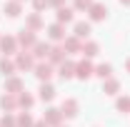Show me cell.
I'll return each mask as SVG.
<instances>
[{"label":"cell","mask_w":130,"mask_h":127,"mask_svg":"<svg viewBox=\"0 0 130 127\" xmlns=\"http://www.w3.org/2000/svg\"><path fill=\"white\" fill-rule=\"evenodd\" d=\"M35 57H32V52H20L15 57V67L18 70H35Z\"/></svg>","instance_id":"cell-1"},{"label":"cell","mask_w":130,"mask_h":127,"mask_svg":"<svg viewBox=\"0 0 130 127\" xmlns=\"http://www.w3.org/2000/svg\"><path fill=\"white\" fill-rule=\"evenodd\" d=\"M80 110V105H78V100H73V97H68L63 100V105H60V112H63V117H75Z\"/></svg>","instance_id":"cell-2"},{"label":"cell","mask_w":130,"mask_h":127,"mask_svg":"<svg viewBox=\"0 0 130 127\" xmlns=\"http://www.w3.org/2000/svg\"><path fill=\"white\" fill-rule=\"evenodd\" d=\"M35 43H38V37H35V32L32 30H20V35H18V45H23V48H35Z\"/></svg>","instance_id":"cell-3"},{"label":"cell","mask_w":130,"mask_h":127,"mask_svg":"<svg viewBox=\"0 0 130 127\" xmlns=\"http://www.w3.org/2000/svg\"><path fill=\"white\" fill-rule=\"evenodd\" d=\"M90 75H95V67L88 62V60H83V62L75 65V77H80V80H88Z\"/></svg>","instance_id":"cell-4"},{"label":"cell","mask_w":130,"mask_h":127,"mask_svg":"<svg viewBox=\"0 0 130 127\" xmlns=\"http://www.w3.org/2000/svg\"><path fill=\"white\" fill-rule=\"evenodd\" d=\"M35 75H38L40 82H48V80L53 77V65L50 62H38L35 65Z\"/></svg>","instance_id":"cell-5"},{"label":"cell","mask_w":130,"mask_h":127,"mask_svg":"<svg viewBox=\"0 0 130 127\" xmlns=\"http://www.w3.org/2000/svg\"><path fill=\"white\" fill-rule=\"evenodd\" d=\"M43 120H45L50 127H60V122H63V112H60V110H55V107H48Z\"/></svg>","instance_id":"cell-6"},{"label":"cell","mask_w":130,"mask_h":127,"mask_svg":"<svg viewBox=\"0 0 130 127\" xmlns=\"http://www.w3.org/2000/svg\"><path fill=\"white\" fill-rule=\"evenodd\" d=\"M88 13H90V20L100 23V20H105V17H108V8H105L103 3H93V8H90Z\"/></svg>","instance_id":"cell-7"},{"label":"cell","mask_w":130,"mask_h":127,"mask_svg":"<svg viewBox=\"0 0 130 127\" xmlns=\"http://www.w3.org/2000/svg\"><path fill=\"white\" fill-rule=\"evenodd\" d=\"M0 107H3L5 112H15V110H18V95L5 92V95L0 97Z\"/></svg>","instance_id":"cell-8"},{"label":"cell","mask_w":130,"mask_h":127,"mask_svg":"<svg viewBox=\"0 0 130 127\" xmlns=\"http://www.w3.org/2000/svg\"><path fill=\"white\" fill-rule=\"evenodd\" d=\"M5 92L20 95V92H23V80H20V77H8V80H5Z\"/></svg>","instance_id":"cell-9"},{"label":"cell","mask_w":130,"mask_h":127,"mask_svg":"<svg viewBox=\"0 0 130 127\" xmlns=\"http://www.w3.org/2000/svg\"><path fill=\"white\" fill-rule=\"evenodd\" d=\"M0 48H3L5 55H13L18 50V37H10V35H8V37H0Z\"/></svg>","instance_id":"cell-10"},{"label":"cell","mask_w":130,"mask_h":127,"mask_svg":"<svg viewBox=\"0 0 130 127\" xmlns=\"http://www.w3.org/2000/svg\"><path fill=\"white\" fill-rule=\"evenodd\" d=\"M58 75L63 80H70V77H75V62H70V60H65L60 67H58Z\"/></svg>","instance_id":"cell-11"},{"label":"cell","mask_w":130,"mask_h":127,"mask_svg":"<svg viewBox=\"0 0 130 127\" xmlns=\"http://www.w3.org/2000/svg\"><path fill=\"white\" fill-rule=\"evenodd\" d=\"M50 50H53V45L50 43H35V48H32V57H48L50 55Z\"/></svg>","instance_id":"cell-12"},{"label":"cell","mask_w":130,"mask_h":127,"mask_svg":"<svg viewBox=\"0 0 130 127\" xmlns=\"http://www.w3.org/2000/svg\"><path fill=\"white\" fill-rule=\"evenodd\" d=\"M48 37L50 40H65V28L60 25V23H53L48 28Z\"/></svg>","instance_id":"cell-13"},{"label":"cell","mask_w":130,"mask_h":127,"mask_svg":"<svg viewBox=\"0 0 130 127\" xmlns=\"http://www.w3.org/2000/svg\"><path fill=\"white\" fill-rule=\"evenodd\" d=\"M18 67H15V62L10 60V57H5L3 55V60H0V72L5 75V77H13V72H15Z\"/></svg>","instance_id":"cell-14"},{"label":"cell","mask_w":130,"mask_h":127,"mask_svg":"<svg viewBox=\"0 0 130 127\" xmlns=\"http://www.w3.org/2000/svg\"><path fill=\"white\" fill-rule=\"evenodd\" d=\"M38 92H40V100H43V102H50V100L55 97V87H53L50 82H43Z\"/></svg>","instance_id":"cell-15"},{"label":"cell","mask_w":130,"mask_h":127,"mask_svg":"<svg viewBox=\"0 0 130 127\" xmlns=\"http://www.w3.org/2000/svg\"><path fill=\"white\" fill-rule=\"evenodd\" d=\"M48 57H50V65H63L65 62V48H53Z\"/></svg>","instance_id":"cell-16"},{"label":"cell","mask_w":130,"mask_h":127,"mask_svg":"<svg viewBox=\"0 0 130 127\" xmlns=\"http://www.w3.org/2000/svg\"><path fill=\"white\" fill-rule=\"evenodd\" d=\"M80 52L85 55V57H95L98 52H100V45H98V43H93V40H88V43L80 48Z\"/></svg>","instance_id":"cell-17"},{"label":"cell","mask_w":130,"mask_h":127,"mask_svg":"<svg viewBox=\"0 0 130 127\" xmlns=\"http://www.w3.org/2000/svg\"><path fill=\"white\" fill-rule=\"evenodd\" d=\"M118 90H120V82H118V80L108 77L103 82V92H105V95H118Z\"/></svg>","instance_id":"cell-18"},{"label":"cell","mask_w":130,"mask_h":127,"mask_svg":"<svg viewBox=\"0 0 130 127\" xmlns=\"http://www.w3.org/2000/svg\"><path fill=\"white\" fill-rule=\"evenodd\" d=\"M32 105H35V97L30 92H20L18 95V107H25V110H30Z\"/></svg>","instance_id":"cell-19"},{"label":"cell","mask_w":130,"mask_h":127,"mask_svg":"<svg viewBox=\"0 0 130 127\" xmlns=\"http://www.w3.org/2000/svg\"><path fill=\"white\" fill-rule=\"evenodd\" d=\"M73 13H75V10H73V8H58V23H60V25H65V23H70V20H73Z\"/></svg>","instance_id":"cell-20"},{"label":"cell","mask_w":130,"mask_h":127,"mask_svg":"<svg viewBox=\"0 0 130 127\" xmlns=\"http://www.w3.org/2000/svg\"><path fill=\"white\" fill-rule=\"evenodd\" d=\"M95 75H98V77H103V80H108L110 75H113V65H110V62H100L95 67Z\"/></svg>","instance_id":"cell-21"},{"label":"cell","mask_w":130,"mask_h":127,"mask_svg":"<svg viewBox=\"0 0 130 127\" xmlns=\"http://www.w3.org/2000/svg\"><path fill=\"white\" fill-rule=\"evenodd\" d=\"M5 15L8 17H18L20 15V3H18V0H8V3H5Z\"/></svg>","instance_id":"cell-22"},{"label":"cell","mask_w":130,"mask_h":127,"mask_svg":"<svg viewBox=\"0 0 130 127\" xmlns=\"http://www.w3.org/2000/svg\"><path fill=\"white\" fill-rule=\"evenodd\" d=\"M63 48H68L70 52H80V48H83V45H80V40L73 35V37H65V40H63Z\"/></svg>","instance_id":"cell-23"},{"label":"cell","mask_w":130,"mask_h":127,"mask_svg":"<svg viewBox=\"0 0 130 127\" xmlns=\"http://www.w3.org/2000/svg\"><path fill=\"white\" fill-rule=\"evenodd\" d=\"M25 25H28V30H40V28H43V20H40V15H38V13H32L30 17H28V20H25Z\"/></svg>","instance_id":"cell-24"},{"label":"cell","mask_w":130,"mask_h":127,"mask_svg":"<svg viewBox=\"0 0 130 127\" xmlns=\"http://www.w3.org/2000/svg\"><path fill=\"white\" fill-rule=\"evenodd\" d=\"M88 35H90V23H75V37L83 40Z\"/></svg>","instance_id":"cell-25"},{"label":"cell","mask_w":130,"mask_h":127,"mask_svg":"<svg viewBox=\"0 0 130 127\" xmlns=\"http://www.w3.org/2000/svg\"><path fill=\"white\" fill-rule=\"evenodd\" d=\"M15 122H18V127H32V125H35V122H32V115H30V112H20Z\"/></svg>","instance_id":"cell-26"},{"label":"cell","mask_w":130,"mask_h":127,"mask_svg":"<svg viewBox=\"0 0 130 127\" xmlns=\"http://www.w3.org/2000/svg\"><path fill=\"white\" fill-rule=\"evenodd\" d=\"M115 107H118V112H130V97L128 95H123V97H118V102H115Z\"/></svg>","instance_id":"cell-27"},{"label":"cell","mask_w":130,"mask_h":127,"mask_svg":"<svg viewBox=\"0 0 130 127\" xmlns=\"http://www.w3.org/2000/svg\"><path fill=\"white\" fill-rule=\"evenodd\" d=\"M93 0H75V10H90Z\"/></svg>","instance_id":"cell-28"},{"label":"cell","mask_w":130,"mask_h":127,"mask_svg":"<svg viewBox=\"0 0 130 127\" xmlns=\"http://www.w3.org/2000/svg\"><path fill=\"white\" fill-rule=\"evenodd\" d=\"M0 127H18V122H15V117H10V115H5V117L0 120Z\"/></svg>","instance_id":"cell-29"},{"label":"cell","mask_w":130,"mask_h":127,"mask_svg":"<svg viewBox=\"0 0 130 127\" xmlns=\"http://www.w3.org/2000/svg\"><path fill=\"white\" fill-rule=\"evenodd\" d=\"M32 8H35V13H40L43 8H48V0H32Z\"/></svg>","instance_id":"cell-30"},{"label":"cell","mask_w":130,"mask_h":127,"mask_svg":"<svg viewBox=\"0 0 130 127\" xmlns=\"http://www.w3.org/2000/svg\"><path fill=\"white\" fill-rule=\"evenodd\" d=\"M65 0H48V5H55V8H63Z\"/></svg>","instance_id":"cell-31"},{"label":"cell","mask_w":130,"mask_h":127,"mask_svg":"<svg viewBox=\"0 0 130 127\" xmlns=\"http://www.w3.org/2000/svg\"><path fill=\"white\" fill-rule=\"evenodd\" d=\"M32 127H50V125H48V122H45V120H40V122H35V125H32Z\"/></svg>","instance_id":"cell-32"},{"label":"cell","mask_w":130,"mask_h":127,"mask_svg":"<svg viewBox=\"0 0 130 127\" xmlns=\"http://www.w3.org/2000/svg\"><path fill=\"white\" fill-rule=\"evenodd\" d=\"M125 67H128V72H130V57H128V60H125Z\"/></svg>","instance_id":"cell-33"},{"label":"cell","mask_w":130,"mask_h":127,"mask_svg":"<svg viewBox=\"0 0 130 127\" xmlns=\"http://www.w3.org/2000/svg\"><path fill=\"white\" fill-rule=\"evenodd\" d=\"M120 3H123V5H130V0H120Z\"/></svg>","instance_id":"cell-34"},{"label":"cell","mask_w":130,"mask_h":127,"mask_svg":"<svg viewBox=\"0 0 130 127\" xmlns=\"http://www.w3.org/2000/svg\"><path fill=\"white\" fill-rule=\"evenodd\" d=\"M18 3H23V0H18Z\"/></svg>","instance_id":"cell-35"},{"label":"cell","mask_w":130,"mask_h":127,"mask_svg":"<svg viewBox=\"0 0 130 127\" xmlns=\"http://www.w3.org/2000/svg\"><path fill=\"white\" fill-rule=\"evenodd\" d=\"M60 127H63V125H60Z\"/></svg>","instance_id":"cell-36"}]
</instances>
